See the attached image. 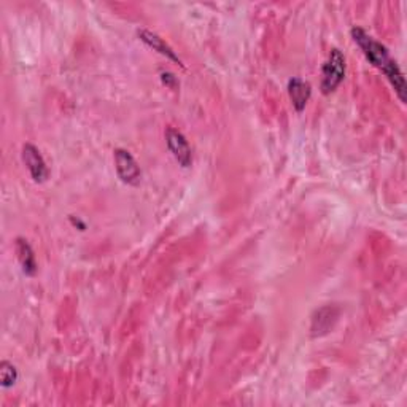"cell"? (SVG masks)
I'll list each match as a JSON object with an SVG mask.
<instances>
[{"label": "cell", "mask_w": 407, "mask_h": 407, "mask_svg": "<svg viewBox=\"0 0 407 407\" xmlns=\"http://www.w3.org/2000/svg\"><path fill=\"white\" fill-rule=\"evenodd\" d=\"M339 317V310L336 308H331V305H326V308L319 309L312 317V336H323V334L330 333L331 328L334 326Z\"/></svg>", "instance_id": "cell-6"}, {"label": "cell", "mask_w": 407, "mask_h": 407, "mask_svg": "<svg viewBox=\"0 0 407 407\" xmlns=\"http://www.w3.org/2000/svg\"><path fill=\"white\" fill-rule=\"evenodd\" d=\"M18 381V371L10 363V361H2L0 363V385L3 388L13 387Z\"/></svg>", "instance_id": "cell-10"}, {"label": "cell", "mask_w": 407, "mask_h": 407, "mask_svg": "<svg viewBox=\"0 0 407 407\" xmlns=\"http://www.w3.org/2000/svg\"><path fill=\"white\" fill-rule=\"evenodd\" d=\"M166 141L167 147H169L170 153L174 154L178 164L185 167V169L193 164L191 147H189L186 137L183 136L180 131L175 129V127H169V129L166 131Z\"/></svg>", "instance_id": "cell-4"}, {"label": "cell", "mask_w": 407, "mask_h": 407, "mask_svg": "<svg viewBox=\"0 0 407 407\" xmlns=\"http://www.w3.org/2000/svg\"><path fill=\"white\" fill-rule=\"evenodd\" d=\"M22 161H24V164L27 167V170H29L33 182L43 183L45 180H47L49 175L48 167L37 147H33L32 143H26L24 147H22Z\"/></svg>", "instance_id": "cell-5"}, {"label": "cell", "mask_w": 407, "mask_h": 407, "mask_svg": "<svg viewBox=\"0 0 407 407\" xmlns=\"http://www.w3.org/2000/svg\"><path fill=\"white\" fill-rule=\"evenodd\" d=\"M137 33H138V37H141V40H142L145 45H148L150 48H153L154 51H158L159 54L166 56V58H169V59H172V61H175V63L182 64L180 58H178V56L175 54L174 49H172V48L169 47V45H167V43L164 42V38H161V37L158 35V33H154V32H152V31H147V29H141Z\"/></svg>", "instance_id": "cell-8"}, {"label": "cell", "mask_w": 407, "mask_h": 407, "mask_svg": "<svg viewBox=\"0 0 407 407\" xmlns=\"http://www.w3.org/2000/svg\"><path fill=\"white\" fill-rule=\"evenodd\" d=\"M288 94L294 110L303 111L312 96L310 83L301 80V78H292L288 81Z\"/></svg>", "instance_id": "cell-7"}, {"label": "cell", "mask_w": 407, "mask_h": 407, "mask_svg": "<svg viewBox=\"0 0 407 407\" xmlns=\"http://www.w3.org/2000/svg\"><path fill=\"white\" fill-rule=\"evenodd\" d=\"M115 167L116 174H118L120 180L126 185L136 186L141 183V167H138L137 161L134 159V156L127 152V150L116 148L115 150Z\"/></svg>", "instance_id": "cell-3"}, {"label": "cell", "mask_w": 407, "mask_h": 407, "mask_svg": "<svg viewBox=\"0 0 407 407\" xmlns=\"http://www.w3.org/2000/svg\"><path fill=\"white\" fill-rule=\"evenodd\" d=\"M352 37L355 43L358 45L361 51L366 56V59L369 61L372 65L377 67L378 70L383 72V75L388 78V81L392 83V86L394 88V93L398 94L401 102L406 104L407 88L404 75L403 72H401L399 65L397 64V61L390 56L385 45L377 42L374 37H371L369 33L365 29H361V27H353Z\"/></svg>", "instance_id": "cell-1"}, {"label": "cell", "mask_w": 407, "mask_h": 407, "mask_svg": "<svg viewBox=\"0 0 407 407\" xmlns=\"http://www.w3.org/2000/svg\"><path fill=\"white\" fill-rule=\"evenodd\" d=\"M345 78V58L337 48H333L330 58L321 69V93L331 94L336 91Z\"/></svg>", "instance_id": "cell-2"}, {"label": "cell", "mask_w": 407, "mask_h": 407, "mask_svg": "<svg viewBox=\"0 0 407 407\" xmlns=\"http://www.w3.org/2000/svg\"><path fill=\"white\" fill-rule=\"evenodd\" d=\"M161 78H163V81L166 83L167 86H174L175 85V77L170 74V72H163L161 74Z\"/></svg>", "instance_id": "cell-11"}, {"label": "cell", "mask_w": 407, "mask_h": 407, "mask_svg": "<svg viewBox=\"0 0 407 407\" xmlns=\"http://www.w3.org/2000/svg\"><path fill=\"white\" fill-rule=\"evenodd\" d=\"M16 253H18V260L22 267V272L26 276H35L37 272V261L33 250L26 239L18 237L16 239Z\"/></svg>", "instance_id": "cell-9"}]
</instances>
